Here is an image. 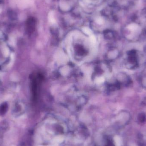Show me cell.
<instances>
[{"label":"cell","mask_w":146,"mask_h":146,"mask_svg":"<svg viewBox=\"0 0 146 146\" xmlns=\"http://www.w3.org/2000/svg\"><path fill=\"white\" fill-rule=\"evenodd\" d=\"M142 13L143 14V15L146 14V8L143 9Z\"/></svg>","instance_id":"1"},{"label":"cell","mask_w":146,"mask_h":146,"mask_svg":"<svg viewBox=\"0 0 146 146\" xmlns=\"http://www.w3.org/2000/svg\"><path fill=\"white\" fill-rule=\"evenodd\" d=\"M144 31H145V33L146 34V29H145V30H144Z\"/></svg>","instance_id":"2"}]
</instances>
